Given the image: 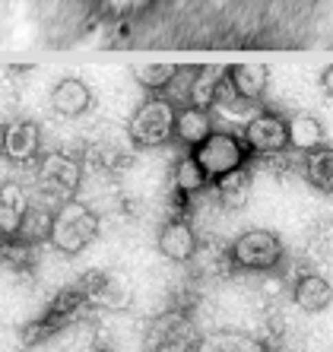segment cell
<instances>
[{
	"mask_svg": "<svg viewBox=\"0 0 333 352\" xmlns=\"http://www.w3.org/2000/svg\"><path fill=\"white\" fill-rule=\"evenodd\" d=\"M226 76L232 82V89H235V96L251 102V105H257L270 86V70L264 64H235L226 70Z\"/></svg>",
	"mask_w": 333,
	"mask_h": 352,
	"instance_id": "5bb4252c",
	"label": "cell"
},
{
	"mask_svg": "<svg viewBox=\"0 0 333 352\" xmlns=\"http://www.w3.org/2000/svg\"><path fill=\"white\" fill-rule=\"evenodd\" d=\"M29 194L19 181H0V238H17L23 216L29 213Z\"/></svg>",
	"mask_w": 333,
	"mask_h": 352,
	"instance_id": "7c38bea8",
	"label": "cell"
},
{
	"mask_svg": "<svg viewBox=\"0 0 333 352\" xmlns=\"http://www.w3.org/2000/svg\"><path fill=\"white\" fill-rule=\"evenodd\" d=\"M292 295H295V305H299L301 311L317 314V311H324V308H330L333 289H330V279L327 276H321V273H305V276L295 283Z\"/></svg>",
	"mask_w": 333,
	"mask_h": 352,
	"instance_id": "e0dca14e",
	"label": "cell"
},
{
	"mask_svg": "<svg viewBox=\"0 0 333 352\" xmlns=\"http://www.w3.org/2000/svg\"><path fill=\"white\" fill-rule=\"evenodd\" d=\"M197 352H267V343L238 330H216V333L200 336Z\"/></svg>",
	"mask_w": 333,
	"mask_h": 352,
	"instance_id": "d6986e66",
	"label": "cell"
},
{
	"mask_svg": "<svg viewBox=\"0 0 333 352\" xmlns=\"http://www.w3.org/2000/svg\"><path fill=\"white\" fill-rule=\"evenodd\" d=\"M286 133H289V149H299V153H314L327 146V127L317 115L286 118Z\"/></svg>",
	"mask_w": 333,
	"mask_h": 352,
	"instance_id": "4fadbf2b",
	"label": "cell"
},
{
	"mask_svg": "<svg viewBox=\"0 0 333 352\" xmlns=\"http://www.w3.org/2000/svg\"><path fill=\"white\" fill-rule=\"evenodd\" d=\"M241 143L248 149V156L273 159L289 153V133H286V118L273 115V111H257L248 118L241 131Z\"/></svg>",
	"mask_w": 333,
	"mask_h": 352,
	"instance_id": "52a82bcc",
	"label": "cell"
},
{
	"mask_svg": "<svg viewBox=\"0 0 333 352\" xmlns=\"http://www.w3.org/2000/svg\"><path fill=\"white\" fill-rule=\"evenodd\" d=\"M175 111H178V108L171 105L169 98H162V96L147 98V102L130 115V124H127L130 143H133V146H143V149H155V146L171 143V140H175Z\"/></svg>",
	"mask_w": 333,
	"mask_h": 352,
	"instance_id": "3957f363",
	"label": "cell"
},
{
	"mask_svg": "<svg viewBox=\"0 0 333 352\" xmlns=\"http://www.w3.org/2000/svg\"><path fill=\"white\" fill-rule=\"evenodd\" d=\"M222 76H226V67H216V64L194 67V80H191V92H187V105L200 108V111H210L213 102H216V89H219Z\"/></svg>",
	"mask_w": 333,
	"mask_h": 352,
	"instance_id": "ac0fdd59",
	"label": "cell"
},
{
	"mask_svg": "<svg viewBox=\"0 0 333 352\" xmlns=\"http://www.w3.org/2000/svg\"><path fill=\"white\" fill-rule=\"evenodd\" d=\"M0 153H3V124H0Z\"/></svg>",
	"mask_w": 333,
	"mask_h": 352,
	"instance_id": "484cf974",
	"label": "cell"
},
{
	"mask_svg": "<svg viewBox=\"0 0 333 352\" xmlns=\"http://www.w3.org/2000/svg\"><path fill=\"white\" fill-rule=\"evenodd\" d=\"M333 70H330V67H324V74H321V86H324V92H327V96H330V86H333Z\"/></svg>",
	"mask_w": 333,
	"mask_h": 352,
	"instance_id": "d4e9b609",
	"label": "cell"
},
{
	"mask_svg": "<svg viewBox=\"0 0 333 352\" xmlns=\"http://www.w3.org/2000/svg\"><path fill=\"white\" fill-rule=\"evenodd\" d=\"M197 232L187 219H169L159 229V254L171 263H191L197 254Z\"/></svg>",
	"mask_w": 333,
	"mask_h": 352,
	"instance_id": "9c48e42d",
	"label": "cell"
},
{
	"mask_svg": "<svg viewBox=\"0 0 333 352\" xmlns=\"http://www.w3.org/2000/svg\"><path fill=\"white\" fill-rule=\"evenodd\" d=\"M48 102L57 118H80L92 108V89L76 76H64L54 82Z\"/></svg>",
	"mask_w": 333,
	"mask_h": 352,
	"instance_id": "30bf717a",
	"label": "cell"
},
{
	"mask_svg": "<svg viewBox=\"0 0 333 352\" xmlns=\"http://www.w3.org/2000/svg\"><path fill=\"white\" fill-rule=\"evenodd\" d=\"M200 333L184 311H165L149 320L143 352H197Z\"/></svg>",
	"mask_w": 333,
	"mask_h": 352,
	"instance_id": "5b68a950",
	"label": "cell"
},
{
	"mask_svg": "<svg viewBox=\"0 0 333 352\" xmlns=\"http://www.w3.org/2000/svg\"><path fill=\"white\" fill-rule=\"evenodd\" d=\"M175 70H178L175 64H143V67H137V70H133V76H137V82L143 86V89L162 92L165 86L171 82Z\"/></svg>",
	"mask_w": 333,
	"mask_h": 352,
	"instance_id": "cb8c5ba5",
	"label": "cell"
},
{
	"mask_svg": "<svg viewBox=\"0 0 333 352\" xmlns=\"http://www.w3.org/2000/svg\"><path fill=\"white\" fill-rule=\"evenodd\" d=\"M51 235V213L48 210H32L29 206V213L23 216V226H19L17 238L25 241V245H41V241H48Z\"/></svg>",
	"mask_w": 333,
	"mask_h": 352,
	"instance_id": "7402d4cb",
	"label": "cell"
},
{
	"mask_svg": "<svg viewBox=\"0 0 333 352\" xmlns=\"http://www.w3.org/2000/svg\"><path fill=\"white\" fill-rule=\"evenodd\" d=\"M171 184H175V190H178L181 197H194L210 188V178H206L204 168L197 165V159L187 153V156H181L178 162H175V168H171Z\"/></svg>",
	"mask_w": 333,
	"mask_h": 352,
	"instance_id": "ffe728a7",
	"label": "cell"
},
{
	"mask_svg": "<svg viewBox=\"0 0 333 352\" xmlns=\"http://www.w3.org/2000/svg\"><path fill=\"white\" fill-rule=\"evenodd\" d=\"M283 241L277 232L270 229H251L228 245V263L235 270H251V273H270L283 263Z\"/></svg>",
	"mask_w": 333,
	"mask_h": 352,
	"instance_id": "277c9868",
	"label": "cell"
},
{
	"mask_svg": "<svg viewBox=\"0 0 333 352\" xmlns=\"http://www.w3.org/2000/svg\"><path fill=\"white\" fill-rule=\"evenodd\" d=\"M80 289L83 295H86V302L89 305H102V308H127V289H124V283L121 279H114L111 273H98V270H92V273H83V279H80Z\"/></svg>",
	"mask_w": 333,
	"mask_h": 352,
	"instance_id": "8fae6325",
	"label": "cell"
},
{
	"mask_svg": "<svg viewBox=\"0 0 333 352\" xmlns=\"http://www.w3.org/2000/svg\"><path fill=\"white\" fill-rule=\"evenodd\" d=\"M83 184V165L67 153H45L35 165V190L51 204L76 200V190Z\"/></svg>",
	"mask_w": 333,
	"mask_h": 352,
	"instance_id": "7a4b0ae2",
	"label": "cell"
},
{
	"mask_svg": "<svg viewBox=\"0 0 333 352\" xmlns=\"http://www.w3.org/2000/svg\"><path fill=\"white\" fill-rule=\"evenodd\" d=\"M98 235V216L80 200H67L57 206V213H51V235L48 241L61 254H80L96 241Z\"/></svg>",
	"mask_w": 333,
	"mask_h": 352,
	"instance_id": "6da1fadb",
	"label": "cell"
},
{
	"mask_svg": "<svg viewBox=\"0 0 333 352\" xmlns=\"http://www.w3.org/2000/svg\"><path fill=\"white\" fill-rule=\"evenodd\" d=\"M191 156L197 159L200 168H204L210 184L216 178H222V175L248 165V149H244L241 137H235V133H228V131H213Z\"/></svg>",
	"mask_w": 333,
	"mask_h": 352,
	"instance_id": "8992f818",
	"label": "cell"
},
{
	"mask_svg": "<svg viewBox=\"0 0 333 352\" xmlns=\"http://www.w3.org/2000/svg\"><path fill=\"white\" fill-rule=\"evenodd\" d=\"M251 188H254V175L248 165H241L235 172H228L213 181V190L219 197V206H226V210H241L248 204V197H251Z\"/></svg>",
	"mask_w": 333,
	"mask_h": 352,
	"instance_id": "2e32d148",
	"label": "cell"
},
{
	"mask_svg": "<svg viewBox=\"0 0 333 352\" xmlns=\"http://www.w3.org/2000/svg\"><path fill=\"white\" fill-rule=\"evenodd\" d=\"M39 149H41V127L35 121L19 118V121L3 124V153H0L3 159L25 165L39 159Z\"/></svg>",
	"mask_w": 333,
	"mask_h": 352,
	"instance_id": "ba28073f",
	"label": "cell"
},
{
	"mask_svg": "<svg viewBox=\"0 0 333 352\" xmlns=\"http://www.w3.org/2000/svg\"><path fill=\"white\" fill-rule=\"evenodd\" d=\"M213 131H216V127H213L210 111H200V108H191V105L175 111V140L184 143V146L197 149Z\"/></svg>",
	"mask_w": 333,
	"mask_h": 352,
	"instance_id": "9a60e30c",
	"label": "cell"
},
{
	"mask_svg": "<svg viewBox=\"0 0 333 352\" xmlns=\"http://www.w3.org/2000/svg\"><path fill=\"white\" fill-rule=\"evenodd\" d=\"M0 263H7L19 273H29L35 263V251L32 245H25L19 238H0Z\"/></svg>",
	"mask_w": 333,
	"mask_h": 352,
	"instance_id": "603a6c76",
	"label": "cell"
},
{
	"mask_svg": "<svg viewBox=\"0 0 333 352\" xmlns=\"http://www.w3.org/2000/svg\"><path fill=\"white\" fill-rule=\"evenodd\" d=\"M305 181L311 188H317L321 194H330L333 190V153L330 146L314 149V153H305Z\"/></svg>",
	"mask_w": 333,
	"mask_h": 352,
	"instance_id": "44dd1931",
	"label": "cell"
}]
</instances>
